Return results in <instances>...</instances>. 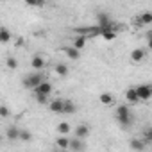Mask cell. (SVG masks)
<instances>
[{
    "label": "cell",
    "instance_id": "6da1fadb",
    "mask_svg": "<svg viewBox=\"0 0 152 152\" xmlns=\"http://www.w3.org/2000/svg\"><path fill=\"white\" fill-rule=\"evenodd\" d=\"M115 118L122 127H129L132 124V116H131V111H129L127 106H118L116 111H115Z\"/></svg>",
    "mask_w": 152,
    "mask_h": 152
},
{
    "label": "cell",
    "instance_id": "7a4b0ae2",
    "mask_svg": "<svg viewBox=\"0 0 152 152\" xmlns=\"http://www.w3.org/2000/svg\"><path fill=\"white\" fill-rule=\"evenodd\" d=\"M43 75L41 73H31L27 77H23V86L29 88V90H36L39 84H43Z\"/></svg>",
    "mask_w": 152,
    "mask_h": 152
},
{
    "label": "cell",
    "instance_id": "3957f363",
    "mask_svg": "<svg viewBox=\"0 0 152 152\" xmlns=\"http://www.w3.org/2000/svg\"><path fill=\"white\" fill-rule=\"evenodd\" d=\"M136 93H138L140 100H148L152 97V86L150 84H140V86H136Z\"/></svg>",
    "mask_w": 152,
    "mask_h": 152
},
{
    "label": "cell",
    "instance_id": "277c9868",
    "mask_svg": "<svg viewBox=\"0 0 152 152\" xmlns=\"http://www.w3.org/2000/svg\"><path fill=\"white\" fill-rule=\"evenodd\" d=\"M48 107H50L52 113H57V115H59V113H64V100H63V99H56V100L50 102Z\"/></svg>",
    "mask_w": 152,
    "mask_h": 152
},
{
    "label": "cell",
    "instance_id": "5b68a950",
    "mask_svg": "<svg viewBox=\"0 0 152 152\" xmlns=\"http://www.w3.org/2000/svg\"><path fill=\"white\" fill-rule=\"evenodd\" d=\"M88 134H90V127H88V125L81 124V125H77V127H75V138L84 140V138H88Z\"/></svg>",
    "mask_w": 152,
    "mask_h": 152
},
{
    "label": "cell",
    "instance_id": "8992f818",
    "mask_svg": "<svg viewBox=\"0 0 152 152\" xmlns=\"http://www.w3.org/2000/svg\"><path fill=\"white\" fill-rule=\"evenodd\" d=\"M129 57H131L132 63H141V61L145 59V50H143V48H134V50L129 54Z\"/></svg>",
    "mask_w": 152,
    "mask_h": 152
},
{
    "label": "cell",
    "instance_id": "52a82bcc",
    "mask_svg": "<svg viewBox=\"0 0 152 152\" xmlns=\"http://www.w3.org/2000/svg\"><path fill=\"white\" fill-rule=\"evenodd\" d=\"M20 132H22V129H18V127L11 125V127L7 129L6 136H7V140H11V141H16V140H20Z\"/></svg>",
    "mask_w": 152,
    "mask_h": 152
},
{
    "label": "cell",
    "instance_id": "ba28073f",
    "mask_svg": "<svg viewBox=\"0 0 152 152\" xmlns=\"http://www.w3.org/2000/svg\"><path fill=\"white\" fill-rule=\"evenodd\" d=\"M129 145H131V148L136 150V152H143V150H145V141L140 140V138H132V140L129 141Z\"/></svg>",
    "mask_w": 152,
    "mask_h": 152
},
{
    "label": "cell",
    "instance_id": "9c48e42d",
    "mask_svg": "<svg viewBox=\"0 0 152 152\" xmlns=\"http://www.w3.org/2000/svg\"><path fill=\"white\" fill-rule=\"evenodd\" d=\"M84 143H83V140H79V138H72V141H70V148L73 150V152H83L84 150Z\"/></svg>",
    "mask_w": 152,
    "mask_h": 152
},
{
    "label": "cell",
    "instance_id": "30bf717a",
    "mask_svg": "<svg viewBox=\"0 0 152 152\" xmlns=\"http://www.w3.org/2000/svg\"><path fill=\"white\" fill-rule=\"evenodd\" d=\"M138 23L140 25H150L152 23V13L150 11H145L138 16Z\"/></svg>",
    "mask_w": 152,
    "mask_h": 152
},
{
    "label": "cell",
    "instance_id": "8fae6325",
    "mask_svg": "<svg viewBox=\"0 0 152 152\" xmlns=\"http://www.w3.org/2000/svg\"><path fill=\"white\" fill-rule=\"evenodd\" d=\"M86 43H88V38L86 36H77V38H75L73 39V48H77V50H83L84 47H86Z\"/></svg>",
    "mask_w": 152,
    "mask_h": 152
},
{
    "label": "cell",
    "instance_id": "7c38bea8",
    "mask_svg": "<svg viewBox=\"0 0 152 152\" xmlns=\"http://www.w3.org/2000/svg\"><path fill=\"white\" fill-rule=\"evenodd\" d=\"M125 99H127L131 104H138V102H140V97H138V93H136V88L127 90V91H125Z\"/></svg>",
    "mask_w": 152,
    "mask_h": 152
},
{
    "label": "cell",
    "instance_id": "4fadbf2b",
    "mask_svg": "<svg viewBox=\"0 0 152 152\" xmlns=\"http://www.w3.org/2000/svg\"><path fill=\"white\" fill-rule=\"evenodd\" d=\"M31 64H32L34 70H43V68H45V59H43L41 56H34L32 61H31Z\"/></svg>",
    "mask_w": 152,
    "mask_h": 152
},
{
    "label": "cell",
    "instance_id": "5bb4252c",
    "mask_svg": "<svg viewBox=\"0 0 152 152\" xmlns=\"http://www.w3.org/2000/svg\"><path fill=\"white\" fill-rule=\"evenodd\" d=\"M34 91H36V93H41V95H50V91H52V84L45 81V83H43V84H39Z\"/></svg>",
    "mask_w": 152,
    "mask_h": 152
},
{
    "label": "cell",
    "instance_id": "9a60e30c",
    "mask_svg": "<svg viewBox=\"0 0 152 152\" xmlns=\"http://www.w3.org/2000/svg\"><path fill=\"white\" fill-rule=\"evenodd\" d=\"M70 131H72V127H70L68 122H61V124H57V132H59L61 136H66Z\"/></svg>",
    "mask_w": 152,
    "mask_h": 152
},
{
    "label": "cell",
    "instance_id": "2e32d148",
    "mask_svg": "<svg viewBox=\"0 0 152 152\" xmlns=\"http://www.w3.org/2000/svg\"><path fill=\"white\" fill-rule=\"evenodd\" d=\"M64 52H66V56H68L70 59H79V57H81V52H79L77 48H73V47H66Z\"/></svg>",
    "mask_w": 152,
    "mask_h": 152
},
{
    "label": "cell",
    "instance_id": "e0dca14e",
    "mask_svg": "<svg viewBox=\"0 0 152 152\" xmlns=\"http://www.w3.org/2000/svg\"><path fill=\"white\" fill-rule=\"evenodd\" d=\"M100 104H104V106H111L113 102H115V99H113V95L111 93H100Z\"/></svg>",
    "mask_w": 152,
    "mask_h": 152
},
{
    "label": "cell",
    "instance_id": "ac0fdd59",
    "mask_svg": "<svg viewBox=\"0 0 152 152\" xmlns=\"http://www.w3.org/2000/svg\"><path fill=\"white\" fill-rule=\"evenodd\" d=\"M70 141H72V140H68L66 136H59V138L56 140V143H57L59 148H70Z\"/></svg>",
    "mask_w": 152,
    "mask_h": 152
},
{
    "label": "cell",
    "instance_id": "d6986e66",
    "mask_svg": "<svg viewBox=\"0 0 152 152\" xmlns=\"http://www.w3.org/2000/svg\"><path fill=\"white\" fill-rule=\"evenodd\" d=\"M9 39H11L9 31L6 27H2V29H0V43H9Z\"/></svg>",
    "mask_w": 152,
    "mask_h": 152
},
{
    "label": "cell",
    "instance_id": "ffe728a7",
    "mask_svg": "<svg viewBox=\"0 0 152 152\" xmlns=\"http://www.w3.org/2000/svg\"><path fill=\"white\" fill-rule=\"evenodd\" d=\"M141 140H143L145 143H152V127L143 129V136H141Z\"/></svg>",
    "mask_w": 152,
    "mask_h": 152
},
{
    "label": "cell",
    "instance_id": "44dd1931",
    "mask_svg": "<svg viewBox=\"0 0 152 152\" xmlns=\"http://www.w3.org/2000/svg\"><path fill=\"white\" fill-rule=\"evenodd\" d=\"M56 72H57V75L64 77V75L68 73V66H66V64H63V63H59V64H56Z\"/></svg>",
    "mask_w": 152,
    "mask_h": 152
},
{
    "label": "cell",
    "instance_id": "7402d4cb",
    "mask_svg": "<svg viewBox=\"0 0 152 152\" xmlns=\"http://www.w3.org/2000/svg\"><path fill=\"white\" fill-rule=\"evenodd\" d=\"M100 36H102L106 41H111V39H115V38H116V31H104Z\"/></svg>",
    "mask_w": 152,
    "mask_h": 152
},
{
    "label": "cell",
    "instance_id": "603a6c76",
    "mask_svg": "<svg viewBox=\"0 0 152 152\" xmlns=\"http://www.w3.org/2000/svg\"><path fill=\"white\" fill-rule=\"evenodd\" d=\"M73 111H75V104H73L72 100H64V113L70 115V113H73Z\"/></svg>",
    "mask_w": 152,
    "mask_h": 152
},
{
    "label": "cell",
    "instance_id": "cb8c5ba5",
    "mask_svg": "<svg viewBox=\"0 0 152 152\" xmlns=\"http://www.w3.org/2000/svg\"><path fill=\"white\" fill-rule=\"evenodd\" d=\"M6 63H7V68H11V70H16V68H18V61H16L15 57H7Z\"/></svg>",
    "mask_w": 152,
    "mask_h": 152
},
{
    "label": "cell",
    "instance_id": "d4e9b609",
    "mask_svg": "<svg viewBox=\"0 0 152 152\" xmlns=\"http://www.w3.org/2000/svg\"><path fill=\"white\" fill-rule=\"evenodd\" d=\"M31 138H32V134H31L29 131H25V129H22V132H20V140H22V141H29Z\"/></svg>",
    "mask_w": 152,
    "mask_h": 152
},
{
    "label": "cell",
    "instance_id": "484cf974",
    "mask_svg": "<svg viewBox=\"0 0 152 152\" xmlns=\"http://www.w3.org/2000/svg\"><path fill=\"white\" fill-rule=\"evenodd\" d=\"M36 100L39 104H47L48 102V95H41V93H36Z\"/></svg>",
    "mask_w": 152,
    "mask_h": 152
},
{
    "label": "cell",
    "instance_id": "4316f807",
    "mask_svg": "<svg viewBox=\"0 0 152 152\" xmlns=\"http://www.w3.org/2000/svg\"><path fill=\"white\" fill-rule=\"evenodd\" d=\"M0 116H9V109H7V106H2V107H0Z\"/></svg>",
    "mask_w": 152,
    "mask_h": 152
},
{
    "label": "cell",
    "instance_id": "83f0119b",
    "mask_svg": "<svg viewBox=\"0 0 152 152\" xmlns=\"http://www.w3.org/2000/svg\"><path fill=\"white\" fill-rule=\"evenodd\" d=\"M147 45H148V48L152 50V31L147 32Z\"/></svg>",
    "mask_w": 152,
    "mask_h": 152
}]
</instances>
